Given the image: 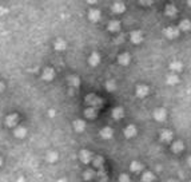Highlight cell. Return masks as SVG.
<instances>
[{"label": "cell", "mask_w": 191, "mask_h": 182, "mask_svg": "<svg viewBox=\"0 0 191 182\" xmlns=\"http://www.w3.org/2000/svg\"><path fill=\"white\" fill-rule=\"evenodd\" d=\"M179 31H181L179 27H167L163 31V34H164V36L167 39H175V38L179 36Z\"/></svg>", "instance_id": "1"}, {"label": "cell", "mask_w": 191, "mask_h": 182, "mask_svg": "<svg viewBox=\"0 0 191 182\" xmlns=\"http://www.w3.org/2000/svg\"><path fill=\"white\" fill-rule=\"evenodd\" d=\"M167 118V111L166 108H156L154 111V119L158 121V122H163V121Z\"/></svg>", "instance_id": "2"}, {"label": "cell", "mask_w": 191, "mask_h": 182, "mask_svg": "<svg viewBox=\"0 0 191 182\" xmlns=\"http://www.w3.org/2000/svg\"><path fill=\"white\" fill-rule=\"evenodd\" d=\"M148 87L146 86V84H139V86L136 87L135 90V95L138 96V98H144V96H147L148 94Z\"/></svg>", "instance_id": "3"}, {"label": "cell", "mask_w": 191, "mask_h": 182, "mask_svg": "<svg viewBox=\"0 0 191 182\" xmlns=\"http://www.w3.org/2000/svg\"><path fill=\"white\" fill-rule=\"evenodd\" d=\"M130 38H131V42L134 44H139V43L143 42V32L142 31H132Z\"/></svg>", "instance_id": "4"}, {"label": "cell", "mask_w": 191, "mask_h": 182, "mask_svg": "<svg viewBox=\"0 0 191 182\" xmlns=\"http://www.w3.org/2000/svg\"><path fill=\"white\" fill-rule=\"evenodd\" d=\"M86 100H87V103H90L92 107H98V106H100L102 104V99L99 98V96H96V95H94V94H91V95H88L87 98H86Z\"/></svg>", "instance_id": "5"}, {"label": "cell", "mask_w": 191, "mask_h": 182, "mask_svg": "<svg viewBox=\"0 0 191 182\" xmlns=\"http://www.w3.org/2000/svg\"><path fill=\"white\" fill-rule=\"evenodd\" d=\"M123 134H124L126 138H132V137L136 135V127L134 126V125H128V126L124 127Z\"/></svg>", "instance_id": "6"}, {"label": "cell", "mask_w": 191, "mask_h": 182, "mask_svg": "<svg viewBox=\"0 0 191 182\" xmlns=\"http://www.w3.org/2000/svg\"><path fill=\"white\" fill-rule=\"evenodd\" d=\"M92 159H94V157H92V154L88 150H82L80 151V161H82V162L90 163Z\"/></svg>", "instance_id": "7"}, {"label": "cell", "mask_w": 191, "mask_h": 182, "mask_svg": "<svg viewBox=\"0 0 191 182\" xmlns=\"http://www.w3.org/2000/svg\"><path fill=\"white\" fill-rule=\"evenodd\" d=\"M172 133L170 131V130H163L160 133V141L162 142H164V143H170L172 141Z\"/></svg>", "instance_id": "8"}, {"label": "cell", "mask_w": 191, "mask_h": 182, "mask_svg": "<svg viewBox=\"0 0 191 182\" xmlns=\"http://www.w3.org/2000/svg\"><path fill=\"white\" fill-rule=\"evenodd\" d=\"M130 60H131V56H130L128 52H123V54H120L119 58H118V62H119L120 66H127L130 63Z\"/></svg>", "instance_id": "9"}, {"label": "cell", "mask_w": 191, "mask_h": 182, "mask_svg": "<svg viewBox=\"0 0 191 182\" xmlns=\"http://www.w3.org/2000/svg\"><path fill=\"white\" fill-rule=\"evenodd\" d=\"M164 14L168 16V18H174L176 14H178V10L175 6H172V4H167L164 8Z\"/></svg>", "instance_id": "10"}, {"label": "cell", "mask_w": 191, "mask_h": 182, "mask_svg": "<svg viewBox=\"0 0 191 182\" xmlns=\"http://www.w3.org/2000/svg\"><path fill=\"white\" fill-rule=\"evenodd\" d=\"M112 12H115V14H123V12L126 11V6L123 3H120V2H116V3H114L112 4Z\"/></svg>", "instance_id": "11"}, {"label": "cell", "mask_w": 191, "mask_h": 182, "mask_svg": "<svg viewBox=\"0 0 191 182\" xmlns=\"http://www.w3.org/2000/svg\"><path fill=\"white\" fill-rule=\"evenodd\" d=\"M182 68H183V63L181 62V60H172L171 63H170V70L174 71V72H179L182 71Z\"/></svg>", "instance_id": "12"}, {"label": "cell", "mask_w": 191, "mask_h": 182, "mask_svg": "<svg viewBox=\"0 0 191 182\" xmlns=\"http://www.w3.org/2000/svg\"><path fill=\"white\" fill-rule=\"evenodd\" d=\"M124 116V110H123V107H115L112 110V118L114 119H116V121H119L122 119Z\"/></svg>", "instance_id": "13"}, {"label": "cell", "mask_w": 191, "mask_h": 182, "mask_svg": "<svg viewBox=\"0 0 191 182\" xmlns=\"http://www.w3.org/2000/svg\"><path fill=\"white\" fill-rule=\"evenodd\" d=\"M112 135H114V131H112L111 127H104L100 130V137L103 139H110Z\"/></svg>", "instance_id": "14"}, {"label": "cell", "mask_w": 191, "mask_h": 182, "mask_svg": "<svg viewBox=\"0 0 191 182\" xmlns=\"http://www.w3.org/2000/svg\"><path fill=\"white\" fill-rule=\"evenodd\" d=\"M120 30V22L119 20H111L108 23V31L110 32H118Z\"/></svg>", "instance_id": "15"}, {"label": "cell", "mask_w": 191, "mask_h": 182, "mask_svg": "<svg viewBox=\"0 0 191 182\" xmlns=\"http://www.w3.org/2000/svg\"><path fill=\"white\" fill-rule=\"evenodd\" d=\"M166 83L170 84V86H174V84L179 83V76L176 74H170V75H167V78H166Z\"/></svg>", "instance_id": "16"}, {"label": "cell", "mask_w": 191, "mask_h": 182, "mask_svg": "<svg viewBox=\"0 0 191 182\" xmlns=\"http://www.w3.org/2000/svg\"><path fill=\"white\" fill-rule=\"evenodd\" d=\"M171 149H172V151L175 153V154H178V153L183 151V149H185V145H183V142H182V141H175V142L172 143Z\"/></svg>", "instance_id": "17"}, {"label": "cell", "mask_w": 191, "mask_h": 182, "mask_svg": "<svg viewBox=\"0 0 191 182\" xmlns=\"http://www.w3.org/2000/svg\"><path fill=\"white\" fill-rule=\"evenodd\" d=\"M88 18H90V20H92V22H98V20L100 19V11L92 8V10H90V12H88Z\"/></svg>", "instance_id": "18"}, {"label": "cell", "mask_w": 191, "mask_h": 182, "mask_svg": "<svg viewBox=\"0 0 191 182\" xmlns=\"http://www.w3.org/2000/svg\"><path fill=\"white\" fill-rule=\"evenodd\" d=\"M103 163H104V159H103V157H100V155H96L94 157V159H92V165L99 170V169H103Z\"/></svg>", "instance_id": "19"}, {"label": "cell", "mask_w": 191, "mask_h": 182, "mask_svg": "<svg viewBox=\"0 0 191 182\" xmlns=\"http://www.w3.org/2000/svg\"><path fill=\"white\" fill-rule=\"evenodd\" d=\"M142 169H143V165L140 162H138V161H132L131 165H130V170L132 173H139L142 171Z\"/></svg>", "instance_id": "20"}, {"label": "cell", "mask_w": 191, "mask_h": 182, "mask_svg": "<svg viewBox=\"0 0 191 182\" xmlns=\"http://www.w3.org/2000/svg\"><path fill=\"white\" fill-rule=\"evenodd\" d=\"M100 63V55L98 52H92L90 56V64L91 66H98Z\"/></svg>", "instance_id": "21"}, {"label": "cell", "mask_w": 191, "mask_h": 182, "mask_svg": "<svg viewBox=\"0 0 191 182\" xmlns=\"http://www.w3.org/2000/svg\"><path fill=\"white\" fill-rule=\"evenodd\" d=\"M179 30H182V31H190L191 30V22L189 19H183L179 23Z\"/></svg>", "instance_id": "22"}, {"label": "cell", "mask_w": 191, "mask_h": 182, "mask_svg": "<svg viewBox=\"0 0 191 182\" xmlns=\"http://www.w3.org/2000/svg\"><path fill=\"white\" fill-rule=\"evenodd\" d=\"M154 180H155V176H154L152 171H144L143 176H142L143 182H154Z\"/></svg>", "instance_id": "23"}, {"label": "cell", "mask_w": 191, "mask_h": 182, "mask_svg": "<svg viewBox=\"0 0 191 182\" xmlns=\"http://www.w3.org/2000/svg\"><path fill=\"white\" fill-rule=\"evenodd\" d=\"M6 123L8 125V126H15L16 123H18V115L16 114H12L10 116H7V119H6Z\"/></svg>", "instance_id": "24"}, {"label": "cell", "mask_w": 191, "mask_h": 182, "mask_svg": "<svg viewBox=\"0 0 191 182\" xmlns=\"http://www.w3.org/2000/svg\"><path fill=\"white\" fill-rule=\"evenodd\" d=\"M74 127H75V130L78 133H82L84 130V127H86V125H84L83 121L78 119V121H75V122H74Z\"/></svg>", "instance_id": "25"}, {"label": "cell", "mask_w": 191, "mask_h": 182, "mask_svg": "<svg viewBox=\"0 0 191 182\" xmlns=\"http://www.w3.org/2000/svg\"><path fill=\"white\" fill-rule=\"evenodd\" d=\"M96 177H99L100 182H106V181H107V173H106L103 169H99V171L96 173Z\"/></svg>", "instance_id": "26"}, {"label": "cell", "mask_w": 191, "mask_h": 182, "mask_svg": "<svg viewBox=\"0 0 191 182\" xmlns=\"http://www.w3.org/2000/svg\"><path fill=\"white\" fill-rule=\"evenodd\" d=\"M66 46H67V44H66V42H64L63 39H59L58 42L55 43V48H56L58 51H63L64 48H66Z\"/></svg>", "instance_id": "27"}, {"label": "cell", "mask_w": 191, "mask_h": 182, "mask_svg": "<svg viewBox=\"0 0 191 182\" xmlns=\"http://www.w3.org/2000/svg\"><path fill=\"white\" fill-rule=\"evenodd\" d=\"M96 112H98V110L95 107H90V108H87V110H86V116H87V118H95Z\"/></svg>", "instance_id": "28"}, {"label": "cell", "mask_w": 191, "mask_h": 182, "mask_svg": "<svg viewBox=\"0 0 191 182\" xmlns=\"http://www.w3.org/2000/svg\"><path fill=\"white\" fill-rule=\"evenodd\" d=\"M94 177H96V173L92 169H88V170L84 171V180H92Z\"/></svg>", "instance_id": "29"}, {"label": "cell", "mask_w": 191, "mask_h": 182, "mask_svg": "<svg viewBox=\"0 0 191 182\" xmlns=\"http://www.w3.org/2000/svg\"><path fill=\"white\" fill-rule=\"evenodd\" d=\"M43 78L47 79V80H51L52 78H54V70H52V68H47V70L44 71Z\"/></svg>", "instance_id": "30"}, {"label": "cell", "mask_w": 191, "mask_h": 182, "mask_svg": "<svg viewBox=\"0 0 191 182\" xmlns=\"http://www.w3.org/2000/svg\"><path fill=\"white\" fill-rule=\"evenodd\" d=\"M26 133H27V130L24 127H18L15 130V135L16 137H19V138H23L24 135H26Z\"/></svg>", "instance_id": "31"}, {"label": "cell", "mask_w": 191, "mask_h": 182, "mask_svg": "<svg viewBox=\"0 0 191 182\" xmlns=\"http://www.w3.org/2000/svg\"><path fill=\"white\" fill-rule=\"evenodd\" d=\"M106 88H107L108 91H114L116 88L115 82H114V80H107V82H106Z\"/></svg>", "instance_id": "32"}, {"label": "cell", "mask_w": 191, "mask_h": 182, "mask_svg": "<svg viewBox=\"0 0 191 182\" xmlns=\"http://www.w3.org/2000/svg\"><path fill=\"white\" fill-rule=\"evenodd\" d=\"M70 83L72 84V86H79V78H78V76H71V78H70Z\"/></svg>", "instance_id": "33"}, {"label": "cell", "mask_w": 191, "mask_h": 182, "mask_svg": "<svg viewBox=\"0 0 191 182\" xmlns=\"http://www.w3.org/2000/svg\"><path fill=\"white\" fill-rule=\"evenodd\" d=\"M119 182H131V180H130V177L127 174H120Z\"/></svg>", "instance_id": "34"}, {"label": "cell", "mask_w": 191, "mask_h": 182, "mask_svg": "<svg viewBox=\"0 0 191 182\" xmlns=\"http://www.w3.org/2000/svg\"><path fill=\"white\" fill-rule=\"evenodd\" d=\"M48 159H50V161H56V159H58V157H56L55 153H52V154H48Z\"/></svg>", "instance_id": "35"}, {"label": "cell", "mask_w": 191, "mask_h": 182, "mask_svg": "<svg viewBox=\"0 0 191 182\" xmlns=\"http://www.w3.org/2000/svg\"><path fill=\"white\" fill-rule=\"evenodd\" d=\"M142 4H144V6H150V4H152V2H140Z\"/></svg>", "instance_id": "36"}, {"label": "cell", "mask_w": 191, "mask_h": 182, "mask_svg": "<svg viewBox=\"0 0 191 182\" xmlns=\"http://www.w3.org/2000/svg\"><path fill=\"white\" fill-rule=\"evenodd\" d=\"M187 165H189V166H191V155L187 158Z\"/></svg>", "instance_id": "37"}, {"label": "cell", "mask_w": 191, "mask_h": 182, "mask_svg": "<svg viewBox=\"0 0 191 182\" xmlns=\"http://www.w3.org/2000/svg\"><path fill=\"white\" fill-rule=\"evenodd\" d=\"M167 182H176V181H175V180H168Z\"/></svg>", "instance_id": "38"}, {"label": "cell", "mask_w": 191, "mask_h": 182, "mask_svg": "<svg viewBox=\"0 0 191 182\" xmlns=\"http://www.w3.org/2000/svg\"><path fill=\"white\" fill-rule=\"evenodd\" d=\"M187 4H189V6L191 7V0H189V2H187Z\"/></svg>", "instance_id": "39"}, {"label": "cell", "mask_w": 191, "mask_h": 182, "mask_svg": "<svg viewBox=\"0 0 191 182\" xmlns=\"http://www.w3.org/2000/svg\"><path fill=\"white\" fill-rule=\"evenodd\" d=\"M58 182H67L66 180H60V181H58Z\"/></svg>", "instance_id": "40"}, {"label": "cell", "mask_w": 191, "mask_h": 182, "mask_svg": "<svg viewBox=\"0 0 191 182\" xmlns=\"http://www.w3.org/2000/svg\"><path fill=\"white\" fill-rule=\"evenodd\" d=\"M0 163H2V159H0Z\"/></svg>", "instance_id": "41"}, {"label": "cell", "mask_w": 191, "mask_h": 182, "mask_svg": "<svg viewBox=\"0 0 191 182\" xmlns=\"http://www.w3.org/2000/svg\"><path fill=\"white\" fill-rule=\"evenodd\" d=\"M190 182H191V181H190Z\"/></svg>", "instance_id": "42"}]
</instances>
